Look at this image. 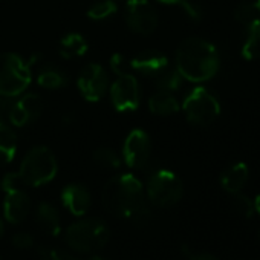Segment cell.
Listing matches in <instances>:
<instances>
[{
    "mask_svg": "<svg viewBox=\"0 0 260 260\" xmlns=\"http://www.w3.org/2000/svg\"><path fill=\"white\" fill-rule=\"evenodd\" d=\"M190 260H217L213 254H208V252H201V254H194V255H190Z\"/></svg>",
    "mask_w": 260,
    "mask_h": 260,
    "instance_id": "33",
    "label": "cell"
},
{
    "mask_svg": "<svg viewBox=\"0 0 260 260\" xmlns=\"http://www.w3.org/2000/svg\"><path fill=\"white\" fill-rule=\"evenodd\" d=\"M124 63H125V60H124V57L121 54H113L110 57V68L116 75H121V74L125 72V64Z\"/></svg>",
    "mask_w": 260,
    "mask_h": 260,
    "instance_id": "32",
    "label": "cell"
},
{
    "mask_svg": "<svg viewBox=\"0 0 260 260\" xmlns=\"http://www.w3.org/2000/svg\"><path fill=\"white\" fill-rule=\"evenodd\" d=\"M110 100L118 112L135 110L141 100V90L137 77L127 72L116 75V80L110 86Z\"/></svg>",
    "mask_w": 260,
    "mask_h": 260,
    "instance_id": "9",
    "label": "cell"
},
{
    "mask_svg": "<svg viewBox=\"0 0 260 260\" xmlns=\"http://www.w3.org/2000/svg\"><path fill=\"white\" fill-rule=\"evenodd\" d=\"M0 260H2V257H0Z\"/></svg>",
    "mask_w": 260,
    "mask_h": 260,
    "instance_id": "39",
    "label": "cell"
},
{
    "mask_svg": "<svg viewBox=\"0 0 260 260\" xmlns=\"http://www.w3.org/2000/svg\"><path fill=\"white\" fill-rule=\"evenodd\" d=\"M78 260H106V258H103L100 255H89L87 258H78Z\"/></svg>",
    "mask_w": 260,
    "mask_h": 260,
    "instance_id": "35",
    "label": "cell"
},
{
    "mask_svg": "<svg viewBox=\"0 0 260 260\" xmlns=\"http://www.w3.org/2000/svg\"><path fill=\"white\" fill-rule=\"evenodd\" d=\"M11 240H13V245L16 248H19V249H29L34 245V237L29 233H25V231L16 233Z\"/></svg>",
    "mask_w": 260,
    "mask_h": 260,
    "instance_id": "31",
    "label": "cell"
},
{
    "mask_svg": "<svg viewBox=\"0 0 260 260\" xmlns=\"http://www.w3.org/2000/svg\"><path fill=\"white\" fill-rule=\"evenodd\" d=\"M5 201H4V216L5 219L13 223H22L31 211V199L26 194L23 188L11 190L5 193Z\"/></svg>",
    "mask_w": 260,
    "mask_h": 260,
    "instance_id": "13",
    "label": "cell"
},
{
    "mask_svg": "<svg viewBox=\"0 0 260 260\" xmlns=\"http://www.w3.org/2000/svg\"><path fill=\"white\" fill-rule=\"evenodd\" d=\"M31 66L14 52L0 54V96L16 98L31 84Z\"/></svg>",
    "mask_w": 260,
    "mask_h": 260,
    "instance_id": "5",
    "label": "cell"
},
{
    "mask_svg": "<svg viewBox=\"0 0 260 260\" xmlns=\"http://www.w3.org/2000/svg\"><path fill=\"white\" fill-rule=\"evenodd\" d=\"M184 77L179 74V71L175 68L172 69L170 66H167L156 78V86L159 87V90H166V92H175L181 87Z\"/></svg>",
    "mask_w": 260,
    "mask_h": 260,
    "instance_id": "23",
    "label": "cell"
},
{
    "mask_svg": "<svg viewBox=\"0 0 260 260\" xmlns=\"http://www.w3.org/2000/svg\"><path fill=\"white\" fill-rule=\"evenodd\" d=\"M233 196H234V205H236V208L245 217H251L254 214V204H252V201L248 196L242 194V193H236Z\"/></svg>",
    "mask_w": 260,
    "mask_h": 260,
    "instance_id": "29",
    "label": "cell"
},
{
    "mask_svg": "<svg viewBox=\"0 0 260 260\" xmlns=\"http://www.w3.org/2000/svg\"><path fill=\"white\" fill-rule=\"evenodd\" d=\"M93 161L107 170H116L121 167V158L112 149H107V147L96 149L93 153Z\"/></svg>",
    "mask_w": 260,
    "mask_h": 260,
    "instance_id": "26",
    "label": "cell"
},
{
    "mask_svg": "<svg viewBox=\"0 0 260 260\" xmlns=\"http://www.w3.org/2000/svg\"><path fill=\"white\" fill-rule=\"evenodd\" d=\"M77 87L86 101H100L109 89V77L104 68L96 63L86 64L77 78Z\"/></svg>",
    "mask_w": 260,
    "mask_h": 260,
    "instance_id": "10",
    "label": "cell"
},
{
    "mask_svg": "<svg viewBox=\"0 0 260 260\" xmlns=\"http://www.w3.org/2000/svg\"><path fill=\"white\" fill-rule=\"evenodd\" d=\"M57 170L58 164L52 150L45 146H40L31 149L26 153L17 175L22 179L23 185L42 187L55 178Z\"/></svg>",
    "mask_w": 260,
    "mask_h": 260,
    "instance_id": "4",
    "label": "cell"
},
{
    "mask_svg": "<svg viewBox=\"0 0 260 260\" xmlns=\"http://www.w3.org/2000/svg\"><path fill=\"white\" fill-rule=\"evenodd\" d=\"M252 204H254V213L260 214V194H257V196L254 198Z\"/></svg>",
    "mask_w": 260,
    "mask_h": 260,
    "instance_id": "34",
    "label": "cell"
},
{
    "mask_svg": "<svg viewBox=\"0 0 260 260\" xmlns=\"http://www.w3.org/2000/svg\"><path fill=\"white\" fill-rule=\"evenodd\" d=\"M147 198L149 201L161 208H169L176 205L182 194V181L170 170H158L147 181Z\"/></svg>",
    "mask_w": 260,
    "mask_h": 260,
    "instance_id": "6",
    "label": "cell"
},
{
    "mask_svg": "<svg viewBox=\"0 0 260 260\" xmlns=\"http://www.w3.org/2000/svg\"><path fill=\"white\" fill-rule=\"evenodd\" d=\"M255 2H257V7H258V10H260V0H255Z\"/></svg>",
    "mask_w": 260,
    "mask_h": 260,
    "instance_id": "37",
    "label": "cell"
},
{
    "mask_svg": "<svg viewBox=\"0 0 260 260\" xmlns=\"http://www.w3.org/2000/svg\"><path fill=\"white\" fill-rule=\"evenodd\" d=\"M149 109L153 115L158 116H170L179 110V103L175 98L173 92L159 90L149 100Z\"/></svg>",
    "mask_w": 260,
    "mask_h": 260,
    "instance_id": "19",
    "label": "cell"
},
{
    "mask_svg": "<svg viewBox=\"0 0 260 260\" xmlns=\"http://www.w3.org/2000/svg\"><path fill=\"white\" fill-rule=\"evenodd\" d=\"M258 239H260V231H258Z\"/></svg>",
    "mask_w": 260,
    "mask_h": 260,
    "instance_id": "38",
    "label": "cell"
},
{
    "mask_svg": "<svg viewBox=\"0 0 260 260\" xmlns=\"http://www.w3.org/2000/svg\"><path fill=\"white\" fill-rule=\"evenodd\" d=\"M152 153V141L147 132L143 128H135L132 130L122 146V156L124 162L135 170H143L150 159Z\"/></svg>",
    "mask_w": 260,
    "mask_h": 260,
    "instance_id": "11",
    "label": "cell"
},
{
    "mask_svg": "<svg viewBox=\"0 0 260 260\" xmlns=\"http://www.w3.org/2000/svg\"><path fill=\"white\" fill-rule=\"evenodd\" d=\"M17 150V137L14 134V130L5 124L0 122V167H4L10 164Z\"/></svg>",
    "mask_w": 260,
    "mask_h": 260,
    "instance_id": "20",
    "label": "cell"
},
{
    "mask_svg": "<svg viewBox=\"0 0 260 260\" xmlns=\"http://www.w3.org/2000/svg\"><path fill=\"white\" fill-rule=\"evenodd\" d=\"M116 4L113 0H100L87 10V17L92 20H106L116 13Z\"/></svg>",
    "mask_w": 260,
    "mask_h": 260,
    "instance_id": "25",
    "label": "cell"
},
{
    "mask_svg": "<svg viewBox=\"0 0 260 260\" xmlns=\"http://www.w3.org/2000/svg\"><path fill=\"white\" fill-rule=\"evenodd\" d=\"M169 66V58L158 51H144L130 61V68L138 74L150 78H156Z\"/></svg>",
    "mask_w": 260,
    "mask_h": 260,
    "instance_id": "14",
    "label": "cell"
},
{
    "mask_svg": "<svg viewBox=\"0 0 260 260\" xmlns=\"http://www.w3.org/2000/svg\"><path fill=\"white\" fill-rule=\"evenodd\" d=\"M37 83L40 87L43 89H61L66 86L68 83V77L66 74L55 68V66H48V68H43L40 72H39V77H37Z\"/></svg>",
    "mask_w": 260,
    "mask_h": 260,
    "instance_id": "21",
    "label": "cell"
},
{
    "mask_svg": "<svg viewBox=\"0 0 260 260\" xmlns=\"http://www.w3.org/2000/svg\"><path fill=\"white\" fill-rule=\"evenodd\" d=\"M124 20L130 31L141 36L152 34L159 23L158 11L149 0H127Z\"/></svg>",
    "mask_w": 260,
    "mask_h": 260,
    "instance_id": "8",
    "label": "cell"
},
{
    "mask_svg": "<svg viewBox=\"0 0 260 260\" xmlns=\"http://www.w3.org/2000/svg\"><path fill=\"white\" fill-rule=\"evenodd\" d=\"M103 204L106 210L116 217L143 222L150 216L143 184L130 173L118 175L104 185Z\"/></svg>",
    "mask_w": 260,
    "mask_h": 260,
    "instance_id": "1",
    "label": "cell"
},
{
    "mask_svg": "<svg viewBox=\"0 0 260 260\" xmlns=\"http://www.w3.org/2000/svg\"><path fill=\"white\" fill-rule=\"evenodd\" d=\"M187 119L194 125H208L220 113V106L216 96L205 87H194L182 104Z\"/></svg>",
    "mask_w": 260,
    "mask_h": 260,
    "instance_id": "7",
    "label": "cell"
},
{
    "mask_svg": "<svg viewBox=\"0 0 260 260\" xmlns=\"http://www.w3.org/2000/svg\"><path fill=\"white\" fill-rule=\"evenodd\" d=\"M0 187H2V190L7 193V191H11V190H17V188H23V182L22 179L19 178L17 173H7L2 179V182H0Z\"/></svg>",
    "mask_w": 260,
    "mask_h": 260,
    "instance_id": "30",
    "label": "cell"
},
{
    "mask_svg": "<svg viewBox=\"0 0 260 260\" xmlns=\"http://www.w3.org/2000/svg\"><path fill=\"white\" fill-rule=\"evenodd\" d=\"M258 16H260V10L257 7V2H249V0L242 2L234 10V19L245 26H249L252 22L260 19Z\"/></svg>",
    "mask_w": 260,
    "mask_h": 260,
    "instance_id": "24",
    "label": "cell"
},
{
    "mask_svg": "<svg viewBox=\"0 0 260 260\" xmlns=\"http://www.w3.org/2000/svg\"><path fill=\"white\" fill-rule=\"evenodd\" d=\"M63 205L74 216H84L90 208V193L81 184H69L61 191Z\"/></svg>",
    "mask_w": 260,
    "mask_h": 260,
    "instance_id": "15",
    "label": "cell"
},
{
    "mask_svg": "<svg viewBox=\"0 0 260 260\" xmlns=\"http://www.w3.org/2000/svg\"><path fill=\"white\" fill-rule=\"evenodd\" d=\"M176 69L188 81H207L213 78L219 69V54L216 48L204 39H187L178 48Z\"/></svg>",
    "mask_w": 260,
    "mask_h": 260,
    "instance_id": "2",
    "label": "cell"
},
{
    "mask_svg": "<svg viewBox=\"0 0 260 260\" xmlns=\"http://www.w3.org/2000/svg\"><path fill=\"white\" fill-rule=\"evenodd\" d=\"M89 49L86 39L78 32H69L60 40V55L66 60H74L83 57Z\"/></svg>",
    "mask_w": 260,
    "mask_h": 260,
    "instance_id": "18",
    "label": "cell"
},
{
    "mask_svg": "<svg viewBox=\"0 0 260 260\" xmlns=\"http://www.w3.org/2000/svg\"><path fill=\"white\" fill-rule=\"evenodd\" d=\"M158 2H161L164 5H176V7H181L187 13V16L190 19H193V20H199L201 19L199 8L194 4H191L190 0H158Z\"/></svg>",
    "mask_w": 260,
    "mask_h": 260,
    "instance_id": "28",
    "label": "cell"
},
{
    "mask_svg": "<svg viewBox=\"0 0 260 260\" xmlns=\"http://www.w3.org/2000/svg\"><path fill=\"white\" fill-rule=\"evenodd\" d=\"M42 112H43V101L36 93L22 95L19 100L13 101L7 109L8 119L16 127H23L34 122L42 115Z\"/></svg>",
    "mask_w": 260,
    "mask_h": 260,
    "instance_id": "12",
    "label": "cell"
},
{
    "mask_svg": "<svg viewBox=\"0 0 260 260\" xmlns=\"http://www.w3.org/2000/svg\"><path fill=\"white\" fill-rule=\"evenodd\" d=\"M4 233H5V225H4L2 219H0V237H2V236H4Z\"/></svg>",
    "mask_w": 260,
    "mask_h": 260,
    "instance_id": "36",
    "label": "cell"
},
{
    "mask_svg": "<svg viewBox=\"0 0 260 260\" xmlns=\"http://www.w3.org/2000/svg\"><path fill=\"white\" fill-rule=\"evenodd\" d=\"M242 55L246 60L260 58V19H257L248 26V36L242 46Z\"/></svg>",
    "mask_w": 260,
    "mask_h": 260,
    "instance_id": "22",
    "label": "cell"
},
{
    "mask_svg": "<svg viewBox=\"0 0 260 260\" xmlns=\"http://www.w3.org/2000/svg\"><path fill=\"white\" fill-rule=\"evenodd\" d=\"M37 255L40 260H78L77 257L60 251V249H54V248H48V246H39L37 248Z\"/></svg>",
    "mask_w": 260,
    "mask_h": 260,
    "instance_id": "27",
    "label": "cell"
},
{
    "mask_svg": "<svg viewBox=\"0 0 260 260\" xmlns=\"http://www.w3.org/2000/svg\"><path fill=\"white\" fill-rule=\"evenodd\" d=\"M64 237L72 251L80 254H93L107 245L110 231L104 220L87 217L72 223L66 230Z\"/></svg>",
    "mask_w": 260,
    "mask_h": 260,
    "instance_id": "3",
    "label": "cell"
},
{
    "mask_svg": "<svg viewBox=\"0 0 260 260\" xmlns=\"http://www.w3.org/2000/svg\"><path fill=\"white\" fill-rule=\"evenodd\" d=\"M36 223L45 234L57 236L61 230L58 210L49 202L39 204V207L36 208Z\"/></svg>",
    "mask_w": 260,
    "mask_h": 260,
    "instance_id": "16",
    "label": "cell"
},
{
    "mask_svg": "<svg viewBox=\"0 0 260 260\" xmlns=\"http://www.w3.org/2000/svg\"><path fill=\"white\" fill-rule=\"evenodd\" d=\"M248 176H249V170H248L246 164L237 162V164L228 167L220 175V185L230 194H236V193L242 191V188L245 187V184L248 181Z\"/></svg>",
    "mask_w": 260,
    "mask_h": 260,
    "instance_id": "17",
    "label": "cell"
}]
</instances>
